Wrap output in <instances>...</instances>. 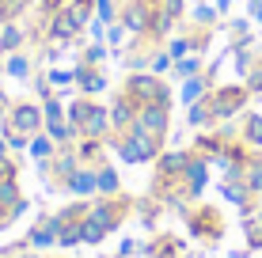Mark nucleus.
I'll return each instance as SVG.
<instances>
[{
  "label": "nucleus",
  "mask_w": 262,
  "mask_h": 258,
  "mask_svg": "<svg viewBox=\"0 0 262 258\" xmlns=\"http://www.w3.org/2000/svg\"><path fill=\"white\" fill-rule=\"evenodd\" d=\"M53 4H57V0H42V12H53Z\"/></svg>",
  "instance_id": "obj_43"
},
{
  "label": "nucleus",
  "mask_w": 262,
  "mask_h": 258,
  "mask_svg": "<svg viewBox=\"0 0 262 258\" xmlns=\"http://www.w3.org/2000/svg\"><path fill=\"white\" fill-rule=\"evenodd\" d=\"M125 27H122V19H114V23H106V42H111V46H122L125 42Z\"/></svg>",
  "instance_id": "obj_37"
},
{
  "label": "nucleus",
  "mask_w": 262,
  "mask_h": 258,
  "mask_svg": "<svg viewBox=\"0 0 262 258\" xmlns=\"http://www.w3.org/2000/svg\"><path fill=\"white\" fill-rule=\"evenodd\" d=\"M8 126L27 133V137H34V133L46 129V118H42V103H31V99H12V106H8Z\"/></svg>",
  "instance_id": "obj_7"
},
{
  "label": "nucleus",
  "mask_w": 262,
  "mask_h": 258,
  "mask_svg": "<svg viewBox=\"0 0 262 258\" xmlns=\"http://www.w3.org/2000/svg\"><path fill=\"white\" fill-rule=\"evenodd\" d=\"M23 46H27V27L15 23V19L0 23V57H12V53H19Z\"/></svg>",
  "instance_id": "obj_17"
},
{
  "label": "nucleus",
  "mask_w": 262,
  "mask_h": 258,
  "mask_svg": "<svg viewBox=\"0 0 262 258\" xmlns=\"http://www.w3.org/2000/svg\"><path fill=\"white\" fill-rule=\"evenodd\" d=\"M65 118L72 122V126H76L80 137L106 140V137L114 133V129H111V110H103V106H99V103L92 99V95H80V99L65 110Z\"/></svg>",
  "instance_id": "obj_2"
},
{
  "label": "nucleus",
  "mask_w": 262,
  "mask_h": 258,
  "mask_svg": "<svg viewBox=\"0 0 262 258\" xmlns=\"http://www.w3.org/2000/svg\"><path fill=\"white\" fill-rule=\"evenodd\" d=\"M129 213H133V201L125 198V194H114V198H92V205H88V217H92L106 236L118 232Z\"/></svg>",
  "instance_id": "obj_5"
},
{
  "label": "nucleus",
  "mask_w": 262,
  "mask_h": 258,
  "mask_svg": "<svg viewBox=\"0 0 262 258\" xmlns=\"http://www.w3.org/2000/svg\"><path fill=\"white\" fill-rule=\"evenodd\" d=\"M148 4H160V0H148Z\"/></svg>",
  "instance_id": "obj_47"
},
{
  "label": "nucleus",
  "mask_w": 262,
  "mask_h": 258,
  "mask_svg": "<svg viewBox=\"0 0 262 258\" xmlns=\"http://www.w3.org/2000/svg\"><path fill=\"white\" fill-rule=\"evenodd\" d=\"M95 12H99V19H103V23H114V19H118L114 0H95Z\"/></svg>",
  "instance_id": "obj_38"
},
{
  "label": "nucleus",
  "mask_w": 262,
  "mask_h": 258,
  "mask_svg": "<svg viewBox=\"0 0 262 258\" xmlns=\"http://www.w3.org/2000/svg\"><path fill=\"white\" fill-rule=\"evenodd\" d=\"M65 194H72V198H99V182H95V167H84L80 163L76 171L69 175V182H65Z\"/></svg>",
  "instance_id": "obj_14"
},
{
  "label": "nucleus",
  "mask_w": 262,
  "mask_h": 258,
  "mask_svg": "<svg viewBox=\"0 0 262 258\" xmlns=\"http://www.w3.org/2000/svg\"><path fill=\"white\" fill-rule=\"evenodd\" d=\"M243 84H247V91H251V95H262V53H258L255 68H251V73L243 76Z\"/></svg>",
  "instance_id": "obj_34"
},
{
  "label": "nucleus",
  "mask_w": 262,
  "mask_h": 258,
  "mask_svg": "<svg viewBox=\"0 0 262 258\" xmlns=\"http://www.w3.org/2000/svg\"><path fill=\"white\" fill-rule=\"evenodd\" d=\"M57 236H61V220L50 213V217H42L38 224L27 232V247H31V251H46V247H57Z\"/></svg>",
  "instance_id": "obj_13"
},
{
  "label": "nucleus",
  "mask_w": 262,
  "mask_h": 258,
  "mask_svg": "<svg viewBox=\"0 0 262 258\" xmlns=\"http://www.w3.org/2000/svg\"><path fill=\"white\" fill-rule=\"evenodd\" d=\"M118 19H122V27L133 34V38H141V34L148 31V23H152V4L148 0H122Z\"/></svg>",
  "instance_id": "obj_10"
},
{
  "label": "nucleus",
  "mask_w": 262,
  "mask_h": 258,
  "mask_svg": "<svg viewBox=\"0 0 262 258\" xmlns=\"http://www.w3.org/2000/svg\"><path fill=\"white\" fill-rule=\"evenodd\" d=\"M137 114H141V103L133 99L129 91H118V95H114V103H111V129L114 133H125L133 122H137Z\"/></svg>",
  "instance_id": "obj_12"
},
{
  "label": "nucleus",
  "mask_w": 262,
  "mask_h": 258,
  "mask_svg": "<svg viewBox=\"0 0 262 258\" xmlns=\"http://www.w3.org/2000/svg\"><path fill=\"white\" fill-rule=\"evenodd\" d=\"M216 4H198L194 8V27H216Z\"/></svg>",
  "instance_id": "obj_32"
},
{
  "label": "nucleus",
  "mask_w": 262,
  "mask_h": 258,
  "mask_svg": "<svg viewBox=\"0 0 262 258\" xmlns=\"http://www.w3.org/2000/svg\"><path fill=\"white\" fill-rule=\"evenodd\" d=\"M103 53H106V46H99V42H95V46H88V50H84L80 65H99V61H103Z\"/></svg>",
  "instance_id": "obj_39"
},
{
  "label": "nucleus",
  "mask_w": 262,
  "mask_h": 258,
  "mask_svg": "<svg viewBox=\"0 0 262 258\" xmlns=\"http://www.w3.org/2000/svg\"><path fill=\"white\" fill-rule=\"evenodd\" d=\"M133 129H141V133H148V137H160V140H164L167 129H171V110H167V106H141Z\"/></svg>",
  "instance_id": "obj_11"
},
{
  "label": "nucleus",
  "mask_w": 262,
  "mask_h": 258,
  "mask_svg": "<svg viewBox=\"0 0 262 258\" xmlns=\"http://www.w3.org/2000/svg\"><path fill=\"white\" fill-rule=\"evenodd\" d=\"M0 103H4V106H12V99H8V95H4V87H0Z\"/></svg>",
  "instance_id": "obj_44"
},
{
  "label": "nucleus",
  "mask_w": 262,
  "mask_h": 258,
  "mask_svg": "<svg viewBox=\"0 0 262 258\" xmlns=\"http://www.w3.org/2000/svg\"><path fill=\"white\" fill-rule=\"evenodd\" d=\"M106 145L118 152L122 163H156V156L164 152V140L160 137H148V133L141 129H125V133H114V137H106Z\"/></svg>",
  "instance_id": "obj_1"
},
{
  "label": "nucleus",
  "mask_w": 262,
  "mask_h": 258,
  "mask_svg": "<svg viewBox=\"0 0 262 258\" xmlns=\"http://www.w3.org/2000/svg\"><path fill=\"white\" fill-rule=\"evenodd\" d=\"M171 65H175V57H171V53L167 50H152V68H148V73H156V76H164V73H171Z\"/></svg>",
  "instance_id": "obj_31"
},
{
  "label": "nucleus",
  "mask_w": 262,
  "mask_h": 258,
  "mask_svg": "<svg viewBox=\"0 0 262 258\" xmlns=\"http://www.w3.org/2000/svg\"><path fill=\"white\" fill-rule=\"evenodd\" d=\"M4 4H8V0H0V12H4Z\"/></svg>",
  "instance_id": "obj_46"
},
{
  "label": "nucleus",
  "mask_w": 262,
  "mask_h": 258,
  "mask_svg": "<svg viewBox=\"0 0 262 258\" xmlns=\"http://www.w3.org/2000/svg\"><path fill=\"white\" fill-rule=\"evenodd\" d=\"M0 156H8V140H4V133H0Z\"/></svg>",
  "instance_id": "obj_42"
},
{
  "label": "nucleus",
  "mask_w": 262,
  "mask_h": 258,
  "mask_svg": "<svg viewBox=\"0 0 262 258\" xmlns=\"http://www.w3.org/2000/svg\"><path fill=\"white\" fill-rule=\"evenodd\" d=\"M19 198V179H0V209H12Z\"/></svg>",
  "instance_id": "obj_28"
},
{
  "label": "nucleus",
  "mask_w": 262,
  "mask_h": 258,
  "mask_svg": "<svg viewBox=\"0 0 262 258\" xmlns=\"http://www.w3.org/2000/svg\"><path fill=\"white\" fill-rule=\"evenodd\" d=\"M255 220H258V224H262V205H258V209H255Z\"/></svg>",
  "instance_id": "obj_45"
},
{
  "label": "nucleus",
  "mask_w": 262,
  "mask_h": 258,
  "mask_svg": "<svg viewBox=\"0 0 262 258\" xmlns=\"http://www.w3.org/2000/svg\"><path fill=\"white\" fill-rule=\"evenodd\" d=\"M179 251H183V243L175 236H160L152 243H144V254L148 258H179Z\"/></svg>",
  "instance_id": "obj_24"
},
{
  "label": "nucleus",
  "mask_w": 262,
  "mask_h": 258,
  "mask_svg": "<svg viewBox=\"0 0 262 258\" xmlns=\"http://www.w3.org/2000/svg\"><path fill=\"white\" fill-rule=\"evenodd\" d=\"M239 140L251 148V152H262V114L243 110V118H239Z\"/></svg>",
  "instance_id": "obj_19"
},
{
  "label": "nucleus",
  "mask_w": 262,
  "mask_h": 258,
  "mask_svg": "<svg viewBox=\"0 0 262 258\" xmlns=\"http://www.w3.org/2000/svg\"><path fill=\"white\" fill-rule=\"evenodd\" d=\"M186 15V0H160V4H152V23L144 34H152V38H167L171 31H175V23H183Z\"/></svg>",
  "instance_id": "obj_9"
},
{
  "label": "nucleus",
  "mask_w": 262,
  "mask_h": 258,
  "mask_svg": "<svg viewBox=\"0 0 262 258\" xmlns=\"http://www.w3.org/2000/svg\"><path fill=\"white\" fill-rule=\"evenodd\" d=\"M76 159L84 167H99V163H106V140H95V137H80L76 145Z\"/></svg>",
  "instance_id": "obj_18"
},
{
  "label": "nucleus",
  "mask_w": 262,
  "mask_h": 258,
  "mask_svg": "<svg viewBox=\"0 0 262 258\" xmlns=\"http://www.w3.org/2000/svg\"><path fill=\"white\" fill-rule=\"evenodd\" d=\"M198 73H205L202 65V53H186V57H179L175 65H171V76H175V84H183V80H190Z\"/></svg>",
  "instance_id": "obj_22"
},
{
  "label": "nucleus",
  "mask_w": 262,
  "mask_h": 258,
  "mask_svg": "<svg viewBox=\"0 0 262 258\" xmlns=\"http://www.w3.org/2000/svg\"><path fill=\"white\" fill-rule=\"evenodd\" d=\"M243 182H247V190L262 201V152H251L247 167H243Z\"/></svg>",
  "instance_id": "obj_25"
},
{
  "label": "nucleus",
  "mask_w": 262,
  "mask_h": 258,
  "mask_svg": "<svg viewBox=\"0 0 262 258\" xmlns=\"http://www.w3.org/2000/svg\"><path fill=\"white\" fill-rule=\"evenodd\" d=\"M95 182H99V198H114V194H122V175H118V167H111V163L95 167Z\"/></svg>",
  "instance_id": "obj_21"
},
{
  "label": "nucleus",
  "mask_w": 262,
  "mask_h": 258,
  "mask_svg": "<svg viewBox=\"0 0 262 258\" xmlns=\"http://www.w3.org/2000/svg\"><path fill=\"white\" fill-rule=\"evenodd\" d=\"M0 73H4V65H0Z\"/></svg>",
  "instance_id": "obj_48"
},
{
  "label": "nucleus",
  "mask_w": 262,
  "mask_h": 258,
  "mask_svg": "<svg viewBox=\"0 0 262 258\" xmlns=\"http://www.w3.org/2000/svg\"><path fill=\"white\" fill-rule=\"evenodd\" d=\"M209 167H213V159H205L198 152L190 156V163H186V171H183V182H179V201H198L202 198L205 182H209Z\"/></svg>",
  "instance_id": "obj_8"
},
{
  "label": "nucleus",
  "mask_w": 262,
  "mask_h": 258,
  "mask_svg": "<svg viewBox=\"0 0 262 258\" xmlns=\"http://www.w3.org/2000/svg\"><path fill=\"white\" fill-rule=\"evenodd\" d=\"M27 152H31V159H50L53 152H57V145H53V137H50L46 129H42V133H34V137H31Z\"/></svg>",
  "instance_id": "obj_27"
},
{
  "label": "nucleus",
  "mask_w": 262,
  "mask_h": 258,
  "mask_svg": "<svg viewBox=\"0 0 262 258\" xmlns=\"http://www.w3.org/2000/svg\"><path fill=\"white\" fill-rule=\"evenodd\" d=\"M221 194H224V201L239 205L243 217H255V194L247 190V182H243V179H221Z\"/></svg>",
  "instance_id": "obj_15"
},
{
  "label": "nucleus",
  "mask_w": 262,
  "mask_h": 258,
  "mask_svg": "<svg viewBox=\"0 0 262 258\" xmlns=\"http://www.w3.org/2000/svg\"><path fill=\"white\" fill-rule=\"evenodd\" d=\"M4 73L8 76H15V80H27V76H31L34 73V57H31V53H12V57H8V65H4Z\"/></svg>",
  "instance_id": "obj_26"
},
{
  "label": "nucleus",
  "mask_w": 262,
  "mask_h": 258,
  "mask_svg": "<svg viewBox=\"0 0 262 258\" xmlns=\"http://www.w3.org/2000/svg\"><path fill=\"white\" fill-rule=\"evenodd\" d=\"M186 110H190V114H186V122H190L194 129L216 126V122H213V99H209V95H205V99H198V103H190Z\"/></svg>",
  "instance_id": "obj_23"
},
{
  "label": "nucleus",
  "mask_w": 262,
  "mask_h": 258,
  "mask_svg": "<svg viewBox=\"0 0 262 258\" xmlns=\"http://www.w3.org/2000/svg\"><path fill=\"white\" fill-rule=\"evenodd\" d=\"M80 236H84V243H88V247H95V243H103V236H106V232L95 224L92 217H84V220H80Z\"/></svg>",
  "instance_id": "obj_30"
},
{
  "label": "nucleus",
  "mask_w": 262,
  "mask_h": 258,
  "mask_svg": "<svg viewBox=\"0 0 262 258\" xmlns=\"http://www.w3.org/2000/svg\"><path fill=\"white\" fill-rule=\"evenodd\" d=\"M213 87H216V84H213V68H209V73H198V76H190V80H183L179 99H183V106H190V103H198V99H205Z\"/></svg>",
  "instance_id": "obj_16"
},
{
  "label": "nucleus",
  "mask_w": 262,
  "mask_h": 258,
  "mask_svg": "<svg viewBox=\"0 0 262 258\" xmlns=\"http://www.w3.org/2000/svg\"><path fill=\"white\" fill-rule=\"evenodd\" d=\"M228 4L232 0H216V12H228Z\"/></svg>",
  "instance_id": "obj_41"
},
{
  "label": "nucleus",
  "mask_w": 262,
  "mask_h": 258,
  "mask_svg": "<svg viewBox=\"0 0 262 258\" xmlns=\"http://www.w3.org/2000/svg\"><path fill=\"white\" fill-rule=\"evenodd\" d=\"M228 34L236 38V46L239 42H251V19H228Z\"/></svg>",
  "instance_id": "obj_35"
},
{
  "label": "nucleus",
  "mask_w": 262,
  "mask_h": 258,
  "mask_svg": "<svg viewBox=\"0 0 262 258\" xmlns=\"http://www.w3.org/2000/svg\"><path fill=\"white\" fill-rule=\"evenodd\" d=\"M209 99H213V122L221 126V122H232L247 110L251 91H247V84H216L209 91Z\"/></svg>",
  "instance_id": "obj_4"
},
{
  "label": "nucleus",
  "mask_w": 262,
  "mask_h": 258,
  "mask_svg": "<svg viewBox=\"0 0 262 258\" xmlns=\"http://www.w3.org/2000/svg\"><path fill=\"white\" fill-rule=\"evenodd\" d=\"M46 76H50V84H53V91H57V87L76 84V68H53V73H46Z\"/></svg>",
  "instance_id": "obj_36"
},
{
  "label": "nucleus",
  "mask_w": 262,
  "mask_h": 258,
  "mask_svg": "<svg viewBox=\"0 0 262 258\" xmlns=\"http://www.w3.org/2000/svg\"><path fill=\"white\" fill-rule=\"evenodd\" d=\"M183 217H186V228H190V236L205 239V243H216V239L224 236V220H221V213H216L213 205L183 209Z\"/></svg>",
  "instance_id": "obj_6"
},
{
  "label": "nucleus",
  "mask_w": 262,
  "mask_h": 258,
  "mask_svg": "<svg viewBox=\"0 0 262 258\" xmlns=\"http://www.w3.org/2000/svg\"><path fill=\"white\" fill-rule=\"evenodd\" d=\"M122 91H129L141 106H167V110H171V99H175V95H171V84L156 73H129Z\"/></svg>",
  "instance_id": "obj_3"
},
{
  "label": "nucleus",
  "mask_w": 262,
  "mask_h": 258,
  "mask_svg": "<svg viewBox=\"0 0 262 258\" xmlns=\"http://www.w3.org/2000/svg\"><path fill=\"white\" fill-rule=\"evenodd\" d=\"M164 50H167L175 61H179V57H186V53H194V46H190V34H179V38H171Z\"/></svg>",
  "instance_id": "obj_33"
},
{
  "label": "nucleus",
  "mask_w": 262,
  "mask_h": 258,
  "mask_svg": "<svg viewBox=\"0 0 262 258\" xmlns=\"http://www.w3.org/2000/svg\"><path fill=\"white\" fill-rule=\"evenodd\" d=\"M243 232H247V251H262V224L255 217H243Z\"/></svg>",
  "instance_id": "obj_29"
},
{
  "label": "nucleus",
  "mask_w": 262,
  "mask_h": 258,
  "mask_svg": "<svg viewBox=\"0 0 262 258\" xmlns=\"http://www.w3.org/2000/svg\"><path fill=\"white\" fill-rule=\"evenodd\" d=\"M247 12H251L255 23H262V0H247Z\"/></svg>",
  "instance_id": "obj_40"
},
{
  "label": "nucleus",
  "mask_w": 262,
  "mask_h": 258,
  "mask_svg": "<svg viewBox=\"0 0 262 258\" xmlns=\"http://www.w3.org/2000/svg\"><path fill=\"white\" fill-rule=\"evenodd\" d=\"M76 87L84 95H99V91H106V76H103V68L99 65H76Z\"/></svg>",
  "instance_id": "obj_20"
}]
</instances>
